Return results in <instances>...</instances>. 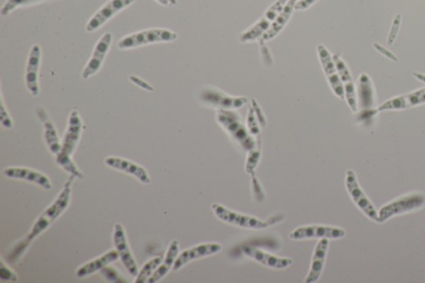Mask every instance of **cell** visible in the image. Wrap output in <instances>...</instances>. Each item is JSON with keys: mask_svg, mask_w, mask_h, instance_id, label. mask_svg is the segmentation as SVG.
I'll return each mask as SVG.
<instances>
[{"mask_svg": "<svg viewBox=\"0 0 425 283\" xmlns=\"http://www.w3.org/2000/svg\"><path fill=\"white\" fill-rule=\"evenodd\" d=\"M252 107L254 109L256 117L258 119L260 126L264 127L266 126V119L264 112L262 111L258 102H257L254 99H252Z\"/></svg>", "mask_w": 425, "mask_h": 283, "instance_id": "36", "label": "cell"}, {"mask_svg": "<svg viewBox=\"0 0 425 283\" xmlns=\"http://www.w3.org/2000/svg\"><path fill=\"white\" fill-rule=\"evenodd\" d=\"M241 251L247 257L260 263L261 265L273 268V269H285L294 263L293 260H291V258L271 255L254 246L246 245L242 247Z\"/></svg>", "mask_w": 425, "mask_h": 283, "instance_id": "17", "label": "cell"}, {"mask_svg": "<svg viewBox=\"0 0 425 283\" xmlns=\"http://www.w3.org/2000/svg\"><path fill=\"white\" fill-rule=\"evenodd\" d=\"M335 67H337L340 81H342L344 91L345 100H347L350 110L353 112L358 111L357 93L355 90V85L348 64L340 58L338 54L333 56Z\"/></svg>", "mask_w": 425, "mask_h": 283, "instance_id": "16", "label": "cell"}, {"mask_svg": "<svg viewBox=\"0 0 425 283\" xmlns=\"http://www.w3.org/2000/svg\"><path fill=\"white\" fill-rule=\"evenodd\" d=\"M136 0H109L90 18L87 24L86 31L88 33L97 31L118 13L129 7Z\"/></svg>", "mask_w": 425, "mask_h": 283, "instance_id": "12", "label": "cell"}, {"mask_svg": "<svg viewBox=\"0 0 425 283\" xmlns=\"http://www.w3.org/2000/svg\"><path fill=\"white\" fill-rule=\"evenodd\" d=\"M200 100L207 106L215 107L218 110H237L248 103L244 97L230 96L218 88L208 87L200 92Z\"/></svg>", "mask_w": 425, "mask_h": 283, "instance_id": "8", "label": "cell"}, {"mask_svg": "<svg viewBox=\"0 0 425 283\" xmlns=\"http://www.w3.org/2000/svg\"><path fill=\"white\" fill-rule=\"evenodd\" d=\"M260 124L257 119L253 107H250L248 112V118H247V127L252 136H253L258 143H261V130Z\"/></svg>", "mask_w": 425, "mask_h": 283, "instance_id": "29", "label": "cell"}, {"mask_svg": "<svg viewBox=\"0 0 425 283\" xmlns=\"http://www.w3.org/2000/svg\"><path fill=\"white\" fill-rule=\"evenodd\" d=\"M41 48L36 44L29 52L26 72V85L33 96H38L39 93L38 72L39 68H41Z\"/></svg>", "mask_w": 425, "mask_h": 283, "instance_id": "19", "label": "cell"}, {"mask_svg": "<svg viewBox=\"0 0 425 283\" xmlns=\"http://www.w3.org/2000/svg\"><path fill=\"white\" fill-rule=\"evenodd\" d=\"M0 277L3 280L16 281L17 277L14 273L7 267H4L3 263L1 268H0Z\"/></svg>", "mask_w": 425, "mask_h": 283, "instance_id": "38", "label": "cell"}, {"mask_svg": "<svg viewBox=\"0 0 425 283\" xmlns=\"http://www.w3.org/2000/svg\"><path fill=\"white\" fill-rule=\"evenodd\" d=\"M316 50H318L321 66L323 68L330 88H332L335 95L340 100H345L343 85L342 81H340L337 67H335L333 56L323 44H319L316 48Z\"/></svg>", "mask_w": 425, "mask_h": 283, "instance_id": "11", "label": "cell"}, {"mask_svg": "<svg viewBox=\"0 0 425 283\" xmlns=\"http://www.w3.org/2000/svg\"><path fill=\"white\" fill-rule=\"evenodd\" d=\"M329 247V240L322 238L316 245L313 258H311V268L308 276L306 277L305 283H314L319 280L322 275L326 258H327Z\"/></svg>", "mask_w": 425, "mask_h": 283, "instance_id": "20", "label": "cell"}, {"mask_svg": "<svg viewBox=\"0 0 425 283\" xmlns=\"http://www.w3.org/2000/svg\"><path fill=\"white\" fill-rule=\"evenodd\" d=\"M180 243L179 241L174 240L171 242L169 248L166 252L165 260H163L156 271L154 272L149 279L148 283H156L162 279L163 277L167 275L171 268L174 267L176 258L179 255Z\"/></svg>", "mask_w": 425, "mask_h": 283, "instance_id": "25", "label": "cell"}, {"mask_svg": "<svg viewBox=\"0 0 425 283\" xmlns=\"http://www.w3.org/2000/svg\"><path fill=\"white\" fill-rule=\"evenodd\" d=\"M296 2H298V0H288L283 11L280 12L269 31L264 34V36L262 37L260 41L264 42L270 41L271 39L278 36L279 34L284 31V28L286 27V24H288L290 18L293 16Z\"/></svg>", "mask_w": 425, "mask_h": 283, "instance_id": "23", "label": "cell"}, {"mask_svg": "<svg viewBox=\"0 0 425 283\" xmlns=\"http://www.w3.org/2000/svg\"><path fill=\"white\" fill-rule=\"evenodd\" d=\"M177 38L178 34L169 29L151 28L122 38L118 42L117 48L125 50V49L149 46V44L174 42Z\"/></svg>", "mask_w": 425, "mask_h": 283, "instance_id": "6", "label": "cell"}, {"mask_svg": "<svg viewBox=\"0 0 425 283\" xmlns=\"http://www.w3.org/2000/svg\"><path fill=\"white\" fill-rule=\"evenodd\" d=\"M318 1V0H298L295 4V11H306Z\"/></svg>", "mask_w": 425, "mask_h": 283, "instance_id": "37", "label": "cell"}, {"mask_svg": "<svg viewBox=\"0 0 425 283\" xmlns=\"http://www.w3.org/2000/svg\"><path fill=\"white\" fill-rule=\"evenodd\" d=\"M345 187L348 191L349 196L352 198L355 205H357L365 216H367L370 220L377 223L378 211L375 210L373 203L370 202L368 197L360 188L357 181V176L353 171L349 170L345 176Z\"/></svg>", "mask_w": 425, "mask_h": 283, "instance_id": "9", "label": "cell"}, {"mask_svg": "<svg viewBox=\"0 0 425 283\" xmlns=\"http://www.w3.org/2000/svg\"><path fill=\"white\" fill-rule=\"evenodd\" d=\"M162 262L161 257H157L153 258L149 262H147L144 266L142 267L141 269L138 272L136 276V283H145L147 282L148 279L154 274L158 267L160 266Z\"/></svg>", "mask_w": 425, "mask_h": 283, "instance_id": "28", "label": "cell"}, {"mask_svg": "<svg viewBox=\"0 0 425 283\" xmlns=\"http://www.w3.org/2000/svg\"><path fill=\"white\" fill-rule=\"evenodd\" d=\"M425 205V193L414 192L395 198L384 205L378 212V223H383L390 218L420 210Z\"/></svg>", "mask_w": 425, "mask_h": 283, "instance_id": "5", "label": "cell"}, {"mask_svg": "<svg viewBox=\"0 0 425 283\" xmlns=\"http://www.w3.org/2000/svg\"><path fill=\"white\" fill-rule=\"evenodd\" d=\"M212 210L215 215L222 222L228 223V225H235L240 228H247V230H264L273 227L281 221H284L283 215H276L271 216L268 220H261L259 218L244 215L229 210L226 207L214 203L212 205Z\"/></svg>", "mask_w": 425, "mask_h": 283, "instance_id": "4", "label": "cell"}, {"mask_svg": "<svg viewBox=\"0 0 425 283\" xmlns=\"http://www.w3.org/2000/svg\"><path fill=\"white\" fill-rule=\"evenodd\" d=\"M38 1L41 0H8L1 9V14L3 16H7L18 7L29 6Z\"/></svg>", "mask_w": 425, "mask_h": 283, "instance_id": "31", "label": "cell"}, {"mask_svg": "<svg viewBox=\"0 0 425 283\" xmlns=\"http://www.w3.org/2000/svg\"><path fill=\"white\" fill-rule=\"evenodd\" d=\"M345 236L343 228L328 225H306L296 228L289 235L291 240L301 241L306 240H340Z\"/></svg>", "mask_w": 425, "mask_h": 283, "instance_id": "10", "label": "cell"}, {"mask_svg": "<svg viewBox=\"0 0 425 283\" xmlns=\"http://www.w3.org/2000/svg\"><path fill=\"white\" fill-rule=\"evenodd\" d=\"M156 1L157 3L161 4V6H170V4H171L170 0H156Z\"/></svg>", "mask_w": 425, "mask_h": 283, "instance_id": "41", "label": "cell"}, {"mask_svg": "<svg viewBox=\"0 0 425 283\" xmlns=\"http://www.w3.org/2000/svg\"><path fill=\"white\" fill-rule=\"evenodd\" d=\"M119 257V253L117 250H111L79 267L76 274L78 277L92 275L93 273L102 270L103 267H107L110 263L116 262Z\"/></svg>", "mask_w": 425, "mask_h": 283, "instance_id": "26", "label": "cell"}, {"mask_svg": "<svg viewBox=\"0 0 425 283\" xmlns=\"http://www.w3.org/2000/svg\"><path fill=\"white\" fill-rule=\"evenodd\" d=\"M222 248L223 247L216 242L201 243V245L188 248L177 257L173 271H179L188 263L199 260V258L216 255L222 250Z\"/></svg>", "mask_w": 425, "mask_h": 283, "instance_id": "15", "label": "cell"}, {"mask_svg": "<svg viewBox=\"0 0 425 283\" xmlns=\"http://www.w3.org/2000/svg\"><path fill=\"white\" fill-rule=\"evenodd\" d=\"M102 274L105 277L106 279L112 282H125L122 278L118 274V272L114 268L105 267L101 270Z\"/></svg>", "mask_w": 425, "mask_h": 283, "instance_id": "34", "label": "cell"}, {"mask_svg": "<svg viewBox=\"0 0 425 283\" xmlns=\"http://www.w3.org/2000/svg\"><path fill=\"white\" fill-rule=\"evenodd\" d=\"M402 14H397V16H395V18H394L392 28H390V31L389 33V36L387 39V44L389 46H392V44L394 43L395 39H397L399 31L400 26H402Z\"/></svg>", "mask_w": 425, "mask_h": 283, "instance_id": "32", "label": "cell"}, {"mask_svg": "<svg viewBox=\"0 0 425 283\" xmlns=\"http://www.w3.org/2000/svg\"><path fill=\"white\" fill-rule=\"evenodd\" d=\"M113 241H114L116 250L119 253L123 265L125 266L131 275L137 276L139 269H138L134 257L131 255L124 228H123L121 223H116L115 225Z\"/></svg>", "mask_w": 425, "mask_h": 283, "instance_id": "18", "label": "cell"}, {"mask_svg": "<svg viewBox=\"0 0 425 283\" xmlns=\"http://www.w3.org/2000/svg\"><path fill=\"white\" fill-rule=\"evenodd\" d=\"M112 41V34L111 33H104L96 44L90 59L82 73L83 79H88L100 70L104 60L110 50Z\"/></svg>", "mask_w": 425, "mask_h": 283, "instance_id": "13", "label": "cell"}, {"mask_svg": "<svg viewBox=\"0 0 425 283\" xmlns=\"http://www.w3.org/2000/svg\"><path fill=\"white\" fill-rule=\"evenodd\" d=\"M413 76L417 79V80L425 83V75L424 74L419 72H413Z\"/></svg>", "mask_w": 425, "mask_h": 283, "instance_id": "40", "label": "cell"}, {"mask_svg": "<svg viewBox=\"0 0 425 283\" xmlns=\"http://www.w3.org/2000/svg\"><path fill=\"white\" fill-rule=\"evenodd\" d=\"M216 120L224 130L229 134L244 151L249 152L257 147H261L256 139L251 135L248 127L244 125L238 113L234 110H218Z\"/></svg>", "mask_w": 425, "mask_h": 283, "instance_id": "3", "label": "cell"}, {"mask_svg": "<svg viewBox=\"0 0 425 283\" xmlns=\"http://www.w3.org/2000/svg\"><path fill=\"white\" fill-rule=\"evenodd\" d=\"M105 163L107 166L136 177L138 181L145 183V185H148L151 182L149 173L138 164L125 160V159L113 156L107 157Z\"/></svg>", "mask_w": 425, "mask_h": 283, "instance_id": "21", "label": "cell"}, {"mask_svg": "<svg viewBox=\"0 0 425 283\" xmlns=\"http://www.w3.org/2000/svg\"><path fill=\"white\" fill-rule=\"evenodd\" d=\"M4 175L9 178H16L28 182L36 183L46 191H50L52 183L49 178L41 172L23 167H11L4 171Z\"/></svg>", "mask_w": 425, "mask_h": 283, "instance_id": "22", "label": "cell"}, {"mask_svg": "<svg viewBox=\"0 0 425 283\" xmlns=\"http://www.w3.org/2000/svg\"><path fill=\"white\" fill-rule=\"evenodd\" d=\"M37 114L43 124L44 139H45L49 150H50L53 155L57 156L58 154L60 152L61 144L60 142H59L56 128L54 127L50 119H49L48 114L44 109L41 107L38 108Z\"/></svg>", "mask_w": 425, "mask_h": 283, "instance_id": "24", "label": "cell"}, {"mask_svg": "<svg viewBox=\"0 0 425 283\" xmlns=\"http://www.w3.org/2000/svg\"><path fill=\"white\" fill-rule=\"evenodd\" d=\"M72 178L73 176L69 178V181L64 186L63 191L59 193L55 201L38 218L28 235L14 247L11 255H9V260L16 262L19 257H21L28 250L29 245H31V243L36 237L42 235L44 231L48 230L58 220V218L61 216L62 213L67 210L71 200V183Z\"/></svg>", "mask_w": 425, "mask_h": 283, "instance_id": "1", "label": "cell"}, {"mask_svg": "<svg viewBox=\"0 0 425 283\" xmlns=\"http://www.w3.org/2000/svg\"><path fill=\"white\" fill-rule=\"evenodd\" d=\"M375 50H377L379 53L382 54L384 57L389 59V60L397 63L399 61V58L394 55L392 52H390L389 49L385 48L384 46H380V44L375 43L373 44Z\"/></svg>", "mask_w": 425, "mask_h": 283, "instance_id": "35", "label": "cell"}, {"mask_svg": "<svg viewBox=\"0 0 425 283\" xmlns=\"http://www.w3.org/2000/svg\"><path fill=\"white\" fill-rule=\"evenodd\" d=\"M82 129L81 117L77 110H73L69 117L68 127L61 144L60 152L56 156L58 165L78 180H82L84 176L73 162L72 155L80 141Z\"/></svg>", "mask_w": 425, "mask_h": 283, "instance_id": "2", "label": "cell"}, {"mask_svg": "<svg viewBox=\"0 0 425 283\" xmlns=\"http://www.w3.org/2000/svg\"><path fill=\"white\" fill-rule=\"evenodd\" d=\"M358 97L360 107L364 110L373 107L375 91L372 79L367 73H362L358 79Z\"/></svg>", "mask_w": 425, "mask_h": 283, "instance_id": "27", "label": "cell"}, {"mask_svg": "<svg viewBox=\"0 0 425 283\" xmlns=\"http://www.w3.org/2000/svg\"><path fill=\"white\" fill-rule=\"evenodd\" d=\"M424 104H425V87L405 94V95L389 99L380 105L375 112L402 111L421 106Z\"/></svg>", "mask_w": 425, "mask_h": 283, "instance_id": "14", "label": "cell"}, {"mask_svg": "<svg viewBox=\"0 0 425 283\" xmlns=\"http://www.w3.org/2000/svg\"><path fill=\"white\" fill-rule=\"evenodd\" d=\"M0 122H1L2 126L8 130L12 129L13 122L6 106H4L3 95H1V105H0Z\"/></svg>", "mask_w": 425, "mask_h": 283, "instance_id": "33", "label": "cell"}, {"mask_svg": "<svg viewBox=\"0 0 425 283\" xmlns=\"http://www.w3.org/2000/svg\"><path fill=\"white\" fill-rule=\"evenodd\" d=\"M131 80L132 82L136 83L138 87L145 89V90L153 91V88L149 85V84L141 80L139 78L131 77Z\"/></svg>", "mask_w": 425, "mask_h": 283, "instance_id": "39", "label": "cell"}, {"mask_svg": "<svg viewBox=\"0 0 425 283\" xmlns=\"http://www.w3.org/2000/svg\"><path fill=\"white\" fill-rule=\"evenodd\" d=\"M286 2H288V0H276V2L271 4L267 9L263 17L240 34V42L247 43L260 41L264 34L269 31L280 12L283 11Z\"/></svg>", "mask_w": 425, "mask_h": 283, "instance_id": "7", "label": "cell"}, {"mask_svg": "<svg viewBox=\"0 0 425 283\" xmlns=\"http://www.w3.org/2000/svg\"><path fill=\"white\" fill-rule=\"evenodd\" d=\"M261 158V147H257L249 152L247 158L245 170L251 176H255V169L258 166Z\"/></svg>", "mask_w": 425, "mask_h": 283, "instance_id": "30", "label": "cell"}]
</instances>
